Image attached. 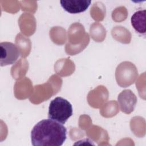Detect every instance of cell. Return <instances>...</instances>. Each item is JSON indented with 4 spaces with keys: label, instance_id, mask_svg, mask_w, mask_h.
<instances>
[{
    "label": "cell",
    "instance_id": "7a4b0ae2",
    "mask_svg": "<svg viewBox=\"0 0 146 146\" xmlns=\"http://www.w3.org/2000/svg\"><path fill=\"white\" fill-rule=\"evenodd\" d=\"M72 115V105L66 99L56 97L50 102L48 112V119L64 124Z\"/></svg>",
    "mask_w": 146,
    "mask_h": 146
},
{
    "label": "cell",
    "instance_id": "5b68a950",
    "mask_svg": "<svg viewBox=\"0 0 146 146\" xmlns=\"http://www.w3.org/2000/svg\"><path fill=\"white\" fill-rule=\"evenodd\" d=\"M91 3L88 0H67L60 1L62 8L71 14H78L85 11Z\"/></svg>",
    "mask_w": 146,
    "mask_h": 146
},
{
    "label": "cell",
    "instance_id": "6da1fadb",
    "mask_svg": "<svg viewBox=\"0 0 146 146\" xmlns=\"http://www.w3.org/2000/svg\"><path fill=\"white\" fill-rule=\"evenodd\" d=\"M67 137V129L62 124L50 119L36 123L31 132L34 146H60Z\"/></svg>",
    "mask_w": 146,
    "mask_h": 146
},
{
    "label": "cell",
    "instance_id": "3957f363",
    "mask_svg": "<svg viewBox=\"0 0 146 146\" xmlns=\"http://www.w3.org/2000/svg\"><path fill=\"white\" fill-rule=\"evenodd\" d=\"M0 66L1 67L15 63L18 59L21 52L18 47L10 42L0 43Z\"/></svg>",
    "mask_w": 146,
    "mask_h": 146
},
{
    "label": "cell",
    "instance_id": "277c9868",
    "mask_svg": "<svg viewBox=\"0 0 146 146\" xmlns=\"http://www.w3.org/2000/svg\"><path fill=\"white\" fill-rule=\"evenodd\" d=\"M117 100L121 111L127 114L133 111L137 102L136 96L130 90H125L120 92Z\"/></svg>",
    "mask_w": 146,
    "mask_h": 146
},
{
    "label": "cell",
    "instance_id": "8992f818",
    "mask_svg": "<svg viewBox=\"0 0 146 146\" xmlns=\"http://www.w3.org/2000/svg\"><path fill=\"white\" fill-rule=\"evenodd\" d=\"M146 11L140 10L136 11L132 15L131 22L132 27L136 32L140 34H145L146 29Z\"/></svg>",
    "mask_w": 146,
    "mask_h": 146
}]
</instances>
